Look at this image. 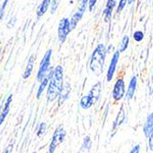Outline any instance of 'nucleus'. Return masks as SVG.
Here are the masks:
<instances>
[{
  "label": "nucleus",
  "mask_w": 153,
  "mask_h": 153,
  "mask_svg": "<svg viewBox=\"0 0 153 153\" xmlns=\"http://www.w3.org/2000/svg\"><path fill=\"white\" fill-rule=\"evenodd\" d=\"M63 89V69L61 65L55 67L51 74L50 82L47 90V101L52 103L59 98Z\"/></svg>",
  "instance_id": "nucleus-1"
},
{
  "label": "nucleus",
  "mask_w": 153,
  "mask_h": 153,
  "mask_svg": "<svg viewBox=\"0 0 153 153\" xmlns=\"http://www.w3.org/2000/svg\"><path fill=\"white\" fill-rule=\"evenodd\" d=\"M106 53L107 48L104 44H98L91 55L89 61V69L96 76H99L103 74Z\"/></svg>",
  "instance_id": "nucleus-2"
},
{
  "label": "nucleus",
  "mask_w": 153,
  "mask_h": 153,
  "mask_svg": "<svg viewBox=\"0 0 153 153\" xmlns=\"http://www.w3.org/2000/svg\"><path fill=\"white\" fill-rule=\"evenodd\" d=\"M51 55H52V51L48 50L44 56L42 58L39 64V68L37 74V80L40 82L42 81L50 73V67H51Z\"/></svg>",
  "instance_id": "nucleus-3"
},
{
  "label": "nucleus",
  "mask_w": 153,
  "mask_h": 153,
  "mask_svg": "<svg viewBox=\"0 0 153 153\" xmlns=\"http://www.w3.org/2000/svg\"><path fill=\"white\" fill-rule=\"evenodd\" d=\"M66 137V131L63 128V126H59L56 129H55L52 137H51V143L49 145V153H54L55 150L57 149V148L59 147V145H61Z\"/></svg>",
  "instance_id": "nucleus-4"
},
{
  "label": "nucleus",
  "mask_w": 153,
  "mask_h": 153,
  "mask_svg": "<svg viewBox=\"0 0 153 153\" xmlns=\"http://www.w3.org/2000/svg\"><path fill=\"white\" fill-rule=\"evenodd\" d=\"M88 3H89V0H79L78 1L77 9L74 13V15L71 19V25H72L73 30L75 29L76 26L79 23V21L82 19L83 15H85L86 8L88 7Z\"/></svg>",
  "instance_id": "nucleus-5"
},
{
  "label": "nucleus",
  "mask_w": 153,
  "mask_h": 153,
  "mask_svg": "<svg viewBox=\"0 0 153 153\" xmlns=\"http://www.w3.org/2000/svg\"><path fill=\"white\" fill-rule=\"evenodd\" d=\"M71 19L63 18L60 20L58 25V39L61 43H63L67 39V36L72 31Z\"/></svg>",
  "instance_id": "nucleus-6"
},
{
  "label": "nucleus",
  "mask_w": 153,
  "mask_h": 153,
  "mask_svg": "<svg viewBox=\"0 0 153 153\" xmlns=\"http://www.w3.org/2000/svg\"><path fill=\"white\" fill-rule=\"evenodd\" d=\"M126 85H125V82L123 78H118L115 85H114V88L112 91V96H113V99L117 102L120 101L123 97L126 94Z\"/></svg>",
  "instance_id": "nucleus-7"
},
{
  "label": "nucleus",
  "mask_w": 153,
  "mask_h": 153,
  "mask_svg": "<svg viewBox=\"0 0 153 153\" xmlns=\"http://www.w3.org/2000/svg\"><path fill=\"white\" fill-rule=\"evenodd\" d=\"M119 57H120V52L118 51H115L113 56H112V59L110 61V63H109V66H108V70H107V73H106V80L107 82H111L114 78V75H115V73H116V70H117V62L119 61Z\"/></svg>",
  "instance_id": "nucleus-8"
},
{
  "label": "nucleus",
  "mask_w": 153,
  "mask_h": 153,
  "mask_svg": "<svg viewBox=\"0 0 153 153\" xmlns=\"http://www.w3.org/2000/svg\"><path fill=\"white\" fill-rule=\"evenodd\" d=\"M116 7H117V0H107L105 8L103 12L104 19H105V22H108L111 19V18H112V14H113V10Z\"/></svg>",
  "instance_id": "nucleus-9"
},
{
  "label": "nucleus",
  "mask_w": 153,
  "mask_h": 153,
  "mask_svg": "<svg viewBox=\"0 0 153 153\" xmlns=\"http://www.w3.org/2000/svg\"><path fill=\"white\" fill-rule=\"evenodd\" d=\"M137 76H132L129 81L128 87V90L126 93V97L128 100H131L134 97L136 90H137Z\"/></svg>",
  "instance_id": "nucleus-10"
},
{
  "label": "nucleus",
  "mask_w": 153,
  "mask_h": 153,
  "mask_svg": "<svg viewBox=\"0 0 153 153\" xmlns=\"http://www.w3.org/2000/svg\"><path fill=\"white\" fill-rule=\"evenodd\" d=\"M12 100H13V94H9L8 97L7 98L6 102H5V105H4V107L1 111V116H0V124H3L6 117H7L9 111H10V105H11V103H12Z\"/></svg>",
  "instance_id": "nucleus-11"
},
{
  "label": "nucleus",
  "mask_w": 153,
  "mask_h": 153,
  "mask_svg": "<svg viewBox=\"0 0 153 153\" xmlns=\"http://www.w3.org/2000/svg\"><path fill=\"white\" fill-rule=\"evenodd\" d=\"M34 62H35V56L34 55H31L30 58L29 59V61H27V66H26V69L25 71L23 73V79L27 80L29 79L33 72V68H34Z\"/></svg>",
  "instance_id": "nucleus-12"
},
{
  "label": "nucleus",
  "mask_w": 153,
  "mask_h": 153,
  "mask_svg": "<svg viewBox=\"0 0 153 153\" xmlns=\"http://www.w3.org/2000/svg\"><path fill=\"white\" fill-rule=\"evenodd\" d=\"M96 101L93 98L92 95H90L89 94L87 95L82 96L81 100H80V106L82 109H89L90 107H92L94 105V104Z\"/></svg>",
  "instance_id": "nucleus-13"
},
{
  "label": "nucleus",
  "mask_w": 153,
  "mask_h": 153,
  "mask_svg": "<svg viewBox=\"0 0 153 153\" xmlns=\"http://www.w3.org/2000/svg\"><path fill=\"white\" fill-rule=\"evenodd\" d=\"M152 129H153V112L150 113L147 117V120L143 126V133H144L145 137H149Z\"/></svg>",
  "instance_id": "nucleus-14"
},
{
  "label": "nucleus",
  "mask_w": 153,
  "mask_h": 153,
  "mask_svg": "<svg viewBox=\"0 0 153 153\" xmlns=\"http://www.w3.org/2000/svg\"><path fill=\"white\" fill-rule=\"evenodd\" d=\"M51 2H52V0H43V1L41 2V4L39 6L38 10H37L38 18H41L42 16H44V14H46L48 9L51 8Z\"/></svg>",
  "instance_id": "nucleus-15"
},
{
  "label": "nucleus",
  "mask_w": 153,
  "mask_h": 153,
  "mask_svg": "<svg viewBox=\"0 0 153 153\" xmlns=\"http://www.w3.org/2000/svg\"><path fill=\"white\" fill-rule=\"evenodd\" d=\"M125 118H126V114H125V110L123 108V106L120 108V110L118 111V113L116 117L115 121L113 122V131L116 130L118 127H120L123 124Z\"/></svg>",
  "instance_id": "nucleus-16"
},
{
  "label": "nucleus",
  "mask_w": 153,
  "mask_h": 153,
  "mask_svg": "<svg viewBox=\"0 0 153 153\" xmlns=\"http://www.w3.org/2000/svg\"><path fill=\"white\" fill-rule=\"evenodd\" d=\"M52 72V71H51ZM51 72L40 82V83H39V88H38V91H37V98L38 99H39L40 98V96H41V94H42V93H43V91L45 90V88L47 87V85H49V82H50V78H51Z\"/></svg>",
  "instance_id": "nucleus-17"
},
{
  "label": "nucleus",
  "mask_w": 153,
  "mask_h": 153,
  "mask_svg": "<svg viewBox=\"0 0 153 153\" xmlns=\"http://www.w3.org/2000/svg\"><path fill=\"white\" fill-rule=\"evenodd\" d=\"M88 94L92 95V97L95 101L98 100L100 98V94H101V82H96Z\"/></svg>",
  "instance_id": "nucleus-18"
},
{
  "label": "nucleus",
  "mask_w": 153,
  "mask_h": 153,
  "mask_svg": "<svg viewBox=\"0 0 153 153\" xmlns=\"http://www.w3.org/2000/svg\"><path fill=\"white\" fill-rule=\"evenodd\" d=\"M70 91H71V88L67 86H63V89L61 93V94L59 95V98H58V102H59V105H62V104L64 103V101L68 98L69 94H70Z\"/></svg>",
  "instance_id": "nucleus-19"
},
{
  "label": "nucleus",
  "mask_w": 153,
  "mask_h": 153,
  "mask_svg": "<svg viewBox=\"0 0 153 153\" xmlns=\"http://www.w3.org/2000/svg\"><path fill=\"white\" fill-rule=\"evenodd\" d=\"M128 44H129V37L125 35L122 39H121V42H120V45H119V50L118 51L120 53L124 52L125 51H127L128 47Z\"/></svg>",
  "instance_id": "nucleus-20"
},
{
  "label": "nucleus",
  "mask_w": 153,
  "mask_h": 153,
  "mask_svg": "<svg viewBox=\"0 0 153 153\" xmlns=\"http://www.w3.org/2000/svg\"><path fill=\"white\" fill-rule=\"evenodd\" d=\"M133 39L135 41H137V42H140V41H142L144 39V33L141 30H137L133 34Z\"/></svg>",
  "instance_id": "nucleus-21"
},
{
  "label": "nucleus",
  "mask_w": 153,
  "mask_h": 153,
  "mask_svg": "<svg viewBox=\"0 0 153 153\" xmlns=\"http://www.w3.org/2000/svg\"><path fill=\"white\" fill-rule=\"evenodd\" d=\"M46 129H47V124L44 123V122L40 123L39 129H38V132H37V136L38 137H42L43 134L46 132Z\"/></svg>",
  "instance_id": "nucleus-22"
},
{
  "label": "nucleus",
  "mask_w": 153,
  "mask_h": 153,
  "mask_svg": "<svg viewBox=\"0 0 153 153\" xmlns=\"http://www.w3.org/2000/svg\"><path fill=\"white\" fill-rule=\"evenodd\" d=\"M62 0H52V2H51V14H54L55 12H56L60 3H61Z\"/></svg>",
  "instance_id": "nucleus-23"
},
{
  "label": "nucleus",
  "mask_w": 153,
  "mask_h": 153,
  "mask_svg": "<svg viewBox=\"0 0 153 153\" xmlns=\"http://www.w3.org/2000/svg\"><path fill=\"white\" fill-rule=\"evenodd\" d=\"M91 147V138L89 136H86L83 140V143H82V149H89Z\"/></svg>",
  "instance_id": "nucleus-24"
},
{
  "label": "nucleus",
  "mask_w": 153,
  "mask_h": 153,
  "mask_svg": "<svg viewBox=\"0 0 153 153\" xmlns=\"http://www.w3.org/2000/svg\"><path fill=\"white\" fill-rule=\"evenodd\" d=\"M128 3V0H120L119 3H118V6H117V13L121 12V11L125 8V7H126V5H127Z\"/></svg>",
  "instance_id": "nucleus-25"
},
{
  "label": "nucleus",
  "mask_w": 153,
  "mask_h": 153,
  "mask_svg": "<svg viewBox=\"0 0 153 153\" xmlns=\"http://www.w3.org/2000/svg\"><path fill=\"white\" fill-rule=\"evenodd\" d=\"M8 1L9 0H4V2L2 4V7H1V9H0V19L3 20V18H4V13H5V10H6V7L8 4Z\"/></svg>",
  "instance_id": "nucleus-26"
},
{
  "label": "nucleus",
  "mask_w": 153,
  "mask_h": 153,
  "mask_svg": "<svg viewBox=\"0 0 153 153\" xmlns=\"http://www.w3.org/2000/svg\"><path fill=\"white\" fill-rule=\"evenodd\" d=\"M148 140H149V149L151 151H153V129H152L151 133L149 134Z\"/></svg>",
  "instance_id": "nucleus-27"
},
{
  "label": "nucleus",
  "mask_w": 153,
  "mask_h": 153,
  "mask_svg": "<svg viewBox=\"0 0 153 153\" xmlns=\"http://www.w3.org/2000/svg\"><path fill=\"white\" fill-rule=\"evenodd\" d=\"M140 144H137L135 145L128 153H140Z\"/></svg>",
  "instance_id": "nucleus-28"
},
{
  "label": "nucleus",
  "mask_w": 153,
  "mask_h": 153,
  "mask_svg": "<svg viewBox=\"0 0 153 153\" xmlns=\"http://www.w3.org/2000/svg\"><path fill=\"white\" fill-rule=\"evenodd\" d=\"M96 2H97V0H89V3H88L89 11H92V10L94 9V7L95 5H96Z\"/></svg>",
  "instance_id": "nucleus-29"
},
{
  "label": "nucleus",
  "mask_w": 153,
  "mask_h": 153,
  "mask_svg": "<svg viewBox=\"0 0 153 153\" xmlns=\"http://www.w3.org/2000/svg\"><path fill=\"white\" fill-rule=\"evenodd\" d=\"M12 151H13V145L10 144V145L7 146V148L3 150L2 153H12Z\"/></svg>",
  "instance_id": "nucleus-30"
},
{
  "label": "nucleus",
  "mask_w": 153,
  "mask_h": 153,
  "mask_svg": "<svg viewBox=\"0 0 153 153\" xmlns=\"http://www.w3.org/2000/svg\"><path fill=\"white\" fill-rule=\"evenodd\" d=\"M134 1H135V0H128V4L130 5V4H132V3H133Z\"/></svg>",
  "instance_id": "nucleus-31"
},
{
  "label": "nucleus",
  "mask_w": 153,
  "mask_h": 153,
  "mask_svg": "<svg viewBox=\"0 0 153 153\" xmlns=\"http://www.w3.org/2000/svg\"><path fill=\"white\" fill-rule=\"evenodd\" d=\"M32 153H38V152H36V151H34V152H32Z\"/></svg>",
  "instance_id": "nucleus-32"
}]
</instances>
